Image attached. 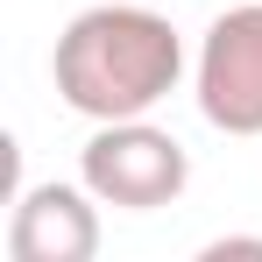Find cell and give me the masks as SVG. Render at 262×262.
Wrapping results in <instances>:
<instances>
[{"instance_id":"obj_1","label":"cell","mask_w":262,"mask_h":262,"mask_svg":"<svg viewBox=\"0 0 262 262\" xmlns=\"http://www.w3.org/2000/svg\"><path fill=\"white\" fill-rule=\"evenodd\" d=\"M57 99L85 121H142L184 78V36L142 0H106L64 21L50 50Z\"/></svg>"},{"instance_id":"obj_2","label":"cell","mask_w":262,"mask_h":262,"mask_svg":"<svg viewBox=\"0 0 262 262\" xmlns=\"http://www.w3.org/2000/svg\"><path fill=\"white\" fill-rule=\"evenodd\" d=\"M78 177L99 206H121V213H156L177 206L184 184H191V156L170 128H156L149 114L142 121H92V142L78 149Z\"/></svg>"},{"instance_id":"obj_3","label":"cell","mask_w":262,"mask_h":262,"mask_svg":"<svg viewBox=\"0 0 262 262\" xmlns=\"http://www.w3.org/2000/svg\"><path fill=\"white\" fill-rule=\"evenodd\" d=\"M199 114L220 135H262V0L220 7L191 57Z\"/></svg>"},{"instance_id":"obj_4","label":"cell","mask_w":262,"mask_h":262,"mask_svg":"<svg viewBox=\"0 0 262 262\" xmlns=\"http://www.w3.org/2000/svg\"><path fill=\"white\" fill-rule=\"evenodd\" d=\"M14 262H92L99 255V199L78 184H21L7 213Z\"/></svg>"},{"instance_id":"obj_5","label":"cell","mask_w":262,"mask_h":262,"mask_svg":"<svg viewBox=\"0 0 262 262\" xmlns=\"http://www.w3.org/2000/svg\"><path fill=\"white\" fill-rule=\"evenodd\" d=\"M199 255H206V262H227V255H255V262H262V234H220V241H206Z\"/></svg>"}]
</instances>
